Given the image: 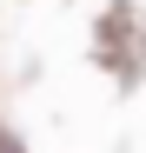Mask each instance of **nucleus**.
Instances as JSON below:
<instances>
[{
    "label": "nucleus",
    "instance_id": "nucleus-1",
    "mask_svg": "<svg viewBox=\"0 0 146 153\" xmlns=\"http://www.w3.org/2000/svg\"><path fill=\"white\" fill-rule=\"evenodd\" d=\"M0 153H13V146H0Z\"/></svg>",
    "mask_w": 146,
    "mask_h": 153
}]
</instances>
